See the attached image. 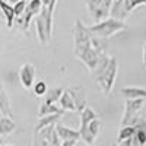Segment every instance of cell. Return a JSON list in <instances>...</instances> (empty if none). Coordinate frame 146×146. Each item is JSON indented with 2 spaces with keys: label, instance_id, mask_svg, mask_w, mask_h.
<instances>
[{
  "label": "cell",
  "instance_id": "4",
  "mask_svg": "<svg viewBox=\"0 0 146 146\" xmlns=\"http://www.w3.org/2000/svg\"><path fill=\"white\" fill-rule=\"evenodd\" d=\"M73 40H75V54L83 51L85 48L92 45V32L80 19H76L75 29H73Z\"/></svg>",
  "mask_w": 146,
  "mask_h": 146
},
{
  "label": "cell",
  "instance_id": "7",
  "mask_svg": "<svg viewBox=\"0 0 146 146\" xmlns=\"http://www.w3.org/2000/svg\"><path fill=\"white\" fill-rule=\"evenodd\" d=\"M42 9V0H29L27 9H25V13L22 16V23H23V31L28 32V28L31 25V21L36 16L41 12Z\"/></svg>",
  "mask_w": 146,
  "mask_h": 146
},
{
  "label": "cell",
  "instance_id": "29",
  "mask_svg": "<svg viewBox=\"0 0 146 146\" xmlns=\"http://www.w3.org/2000/svg\"><path fill=\"white\" fill-rule=\"evenodd\" d=\"M7 2H9V3H16L18 0H7Z\"/></svg>",
  "mask_w": 146,
  "mask_h": 146
},
{
  "label": "cell",
  "instance_id": "5",
  "mask_svg": "<svg viewBox=\"0 0 146 146\" xmlns=\"http://www.w3.org/2000/svg\"><path fill=\"white\" fill-rule=\"evenodd\" d=\"M145 107V98H126L124 102V117L121 120V126H127V124H136L139 117V113Z\"/></svg>",
  "mask_w": 146,
  "mask_h": 146
},
{
  "label": "cell",
  "instance_id": "13",
  "mask_svg": "<svg viewBox=\"0 0 146 146\" xmlns=\"http://www.w3.org/2000/svg\"><path fill=\"white\" fill-rule=\"evenodd\" d=\"M0 10L3 12V15L6 18V27L10 29L15 23V19H16V15H15V9L12 6L7 0H0Z\"/></svg>",
  "mask_w": 146,
  "mask_h": 146
},
{
  "label": "cell",
  "instance_id": "21",
  "mask_svg": "<svg viewBox=\"0 0 146 146\" xmlns=\"http://www.w3.org/2000/svg\"><path fill=\"white\" fill-rule=\"evenodd\" d=\"M135 145H139V146H143L146 145V130L140 126V124H136V133H135Z\"/></svg>",
  "mask_w": 146,
  "mask_h": 146
},
{
  "label": "cell",
  "instance_id": "24",
  "mask_svg": "<svg viewBox=\"0 0 146 146\" xmlns=\"http://www.w3.org/2000/svg\"><path fill=\"white\" fill-rule=\"evenodd\" d=\"M124 5H126L127 10L131 13L136 7H139L142 5H146V0H124Z\"/></svg>",
  "mask_w": 146,
  "mask_h": 146
},
{
  "label": "cell",
  "instance_id": "20",
  "mask_svg": "<svg viewBox=\"0 0 146 146\" xmlns=\"http://www.w3.org/2000/svg\"><path fill=\"white\" fill-rule=\"evenodd\" d=\"M64 114V110L62 107H57L56 104H50V105H47V104H42L40 105V110H38V117H42V115H48V114Z\"/></svg>",
  "mask_w": 146,
  "mask_h": 146
},
{
  "label": "cell",
  "instance_id": "6",
  "mask_svg": "<svg viewBox=\"0 0 146 146\" xmlns=\"http://www.w3.org/2000/svg\"><path fill=\"white\" fill-rule=\"evenodd\" d=\"M104 54V53H102ZM82 63H85V66H86L88 69H89V72L92 73L94 70H95V67H96V64H98V62H100V57H101V53H98L95 50V48L91 45V47H88V48H85L83 51H80V53H78V54H75Z\"/></svg>",
  "mask_w": 146,
  "mask_h": 146
},
{
  "label": "cell",
  "instance_id": "15",
  "mask_svg": "<svg viewBox=\"0 0 146 146\" xmlns=\"http://www.w3.org/2000/svg\"><path fill=\"white\" fill-rule=\"evenodd\" d=\"M16 130V124L12 117L2 115L0 117V136H9Z\"/></svg>",
  "mask_w": 146,
  "mask_h": 146
},
{
  "label": "cell",
  "instance_id": "27",
  "mask_svg": "<svg viewBox=\"0 0 146 146\" xmlns=\"http://www.w3.org/2000/svg\"><path fill=\"white\" fill-rule=\"evenodd\" d=\"M143 66L146 67V42L143 44Z\"/></svg>",
  "mask_w": 146,
  "mask_h": 146
},
{
  "label": "cell",
  "instance_id": "9",
  "mask_svg": "<svg viewBox=\"0 0 146 146\" xmlns=\"http://www.w3.org/2000/svg\"><path fill=\"white\" fill-rule=\"evenodd\" d=\"M56 130L58 133V137L62 139V142L64 140H70V139H75V140H80V131L79 129H70L64 124H62L60 121L56 123Z\"/></svg>",
  "mask_w": 146,
  "mask_h": 146
},
{
  "label": "cell",
  "instance_id": "18",
  "mask_svg": "<svg viewBox=\"0 0 146 146\" xmlns=\"http://www.w3.org/2000/svg\"><path fill=\"white\" fill-rule=\"evenodd\" d=\"M135 133H136V124H127V126H121L120 129V133H118V136H117V143L120 145L121 142H124L130 137L135 136Z\"/></svg>",
  "mask_w": 146,
  "mask_h": 146
},
{
  "label": "cell",
  "instance_id": "12",
  "mask_svg": "<svg viewBox=\"0 0 146 146\" xmlns=\"http://www.w3.org/2000/svg\"><path fill=\"white\" fill-rule=\"evenodd\" d=\"M0 113L2 115H9L13 117V113H12V107H10V100L9 95L3 86V82L0 80Z\"/></svg>",
  "mask_w": 146,
  "mask_h": 146
},
{
  "label": "cell",
  "instance_id": "14",
  "mask_svg": "<svg viewBox=\"0 0 146 146\" xmlns=\"http://www.w3.org/2000/svg\"><path fill=\"white\" fill-rule=\"evenodd\" d=\"M58 105L62 107L64 111H78L76 102H75V100H73V95H72L70 89L63 91L62 96H60V100H58Z\"/></svg>",
  "mask_w": 146,
  "mask_h": 146
},
{
  "label": "cell",
  "instance_id": "1",
  "mask_svg": "<svg viewBox=\"0 0 146 146\" xmlns=\"http://www.w3.org/2000/svg\"><path fill=\"white\" fill-rule=\"evenodd\" d=\"M57 0H47L42 2V9L38 15L34 18L35 28H36V36L42 45H47L51 40L53 35V15Z\"/></svg>",
  "mask_w": 146,
  "mask_h": 146
},
{
  "label": "cell",
  "instance_id": "22",
  "mask_svg": "<svg viewBox=\"0 0 146 146\" xmlns=\"http://www.w3.org/2000/svg\"><path fill=\"white\" fill-rule=\"evenodd\" d=\"M32 89H34V94L36 96H44L47 94V91H48V86H47V83L44 80H38V82L34 83Z\"/></svg>",
  "mask_w": 146,
  "mask_h": 146
},
{
  "label": "cell",
  "instance_id": "10",
  "mask_svg": "<svg viewBox=\"0 0 146 146\" xmlns=\"http://www.w3.org/2000/svg\"><path fill=\"white\" fill-rule=\"evenodd\" d=\"M129 15H130V12L127 10L124 5V0H114L111 10H110V16L114 19H118V21H126Z\"/></svg>",
  "mask_w": 146,
  "mask_h": 146
},
{
  "label": "cell",
  "instance_id": "8",
  "mask_svg": "<svg viewBox=\"0 0 146 146\" xmlns=\"http://www.w3.org/2000/svg\"><path fill=\"white\" fill-rule=\"evenodd\" d=\"M35 67L34 64L31 63H25L22 64L21 69H19V80H21V85L25 89H31L35 83Z\"/></svg>",
  "mask_w": 146,
  "mask_h": 146
},
{
  "label": "cell",
  "instance_id": "17",
  "mask_svg": "<svg viewBox=\"0 0 146 146\" xmlns=\"http://www.w3.org/2000/svg\"><path fill=\"white\" fill-rule=\"evenodd\" d=\"M121 94L124 98H145L146 100V89L143 88H137V86H124L121 88Z\"/></svg>",
  "mask_w": 146,
  "mask_h": 146
},
{
  "label": "cell",
  "instance_id": "19",
  "mask_svg": "<svg viewBox=\"0 0 146 146\" xmlns=\"http://www.w3.org/2000/svg\"><path fill=\"white\" fill-rule=\"evenodd\" d=\"M64 89L62 88H53V89H48L47 94L44 95V101L42 104H47V105H50V104H57L58 100H60V96H62Z\"/></svg>",
  "mask_w": 146,
  "mask_h": 146
},
{
  "label": "cell",
  "instance_id": "28",
  "mask_svg": "<svg viewBox=\"0 0 146 146\" xmlns=\"http://www.w3.org/2000/svg\"><path fill=\"white\" fill-rule=\"evenodd\" d=\"M5 145V142H3V139H2V136H0V146H3Z\"/></svg>",
  "mask_w": 146,
  "mask_h": 146
},
{
  "label": "cell",
  "instance_id": "2",
  "mask_svg": "<svg viewBox=\"0 0 146 146\" xmlns=\"http://www.w3.org/2000/svg\"><path fill=\"white\" fill-rule=\"evenodd\" d=\"M91 32L95 35V36H101V38H110V36L115 35L117 32H121L126 29V23L124 21H118V19H114V18H105L100 22H95L94 25L89 27Z\"/></svg>",
  "mask_w": 146,
  "mask_h": 146
},
{
  "label": "cell",
  "instance_id": "16",
  "mask_svg": "<svg viewBox=\"0 0 146 146\" xmlns=\"http://www.w3.org/2000/svg\"><path fill=\"white\" fill-rule=\"evenodd\" d=\"M70 92L73 95V100H75V102H76V110L79 113L83 111L85 107L88 105V102H86V92H85L82 88H73V89H70Z\"/></svg>",
  "mask_w": 146,
  "mask_h": 146
},
{
  "label": "cell",
  "instance_id": "25",
  "mask_svg": "<svg viewBox=\"0 0 146 146\" xmlns=\"http://www.w3.org/2000/svg\"><path fill=\"white\" fill-rule=\"evenodd\" d=\"M62 145H63V146H75V145H78V140H75V139L64 140V142H62Z\"/></svg>",
  "mask_w": 146,
  "mask_h": 146
},
{
  "label": "cell",
  "instance_id": "23",
  "mask_svg": "<svg viewBox=\"0 0 146 146\" xmlns=\"http://www.w3.org/2000/svg\"><path fill=\"white\" fill-rule=\"evenodd\" d=\"M27 5H28L27 0H18L16 3H13V9H15L16 19H19V18L23 16V13H25V9H27Z\"/></svg>",
  "mask_w": 146,
  "mask_h": 146
},
{
  "label": "cell",
  "instance_id": "11",
  "mask_svg": "<svg viewBox=\"0 0 146 146\" xmlns=\"http://www.w3.org/2000/svg\"><path fill=\"white\" fill-rule=\"evenodd\" d=\"M63 117V114H48V115H42V117H38V121H36V124H35V129H34V135H36L40 130L48 127V126H51V124H56L57 121H60V118Z\"/></svg>",
  "mask_w": 146,
  "mask_h": 146
},
{
  "label": "cell",
  "instance_id": "3",
  "mask_svg": "<svg viewBox=\"0 0 146 146\" xmlns=\"http://www.w3.org/2000/svg\"><path fill=\"white\" fill-rule=\"evenodd\" d=\"M117 69H118L117 58L115 57H111V58H110V63H108L107 69L101 73L100 76L95 78V82L98 83V86L102 89V92L105 95H108L110 92H111V89L114 86L115 76H117Z\"/></svg>",
  "mask_w": 146,
  "mask_h": 146
},
{
  "label": "cell",
  "instance_id": "26",
  "mask_svg": "<svg viewBox=\"0 0 146 146\" xmlns=\"http://www.w3.org/2000/svg\"><path fill=\"white\" fill-rule=\"evenodd\" d=\"M136 124H140V126H142V127H143V129L146 130V120H143V118H139Z\"/></svg>",
  "mask_w": 146,
  "mask_h": 146
}]
</instances>
